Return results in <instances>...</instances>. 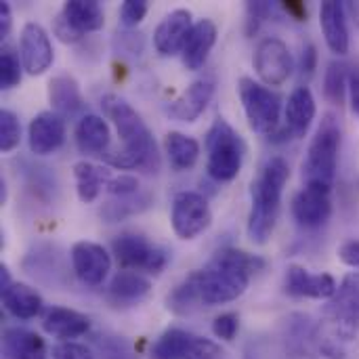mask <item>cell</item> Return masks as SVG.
<instances>
[{
	"label": "cell",
	"mask_w": 359,
	"mask_h": 359,
	"mask_svg": "<svg viewBox=\"0 0 359 359\" xmlns=\"http://www.w3.org/2000/svg\"><path fill=\"white\" fill-rule=\"evenodd\" d=\"M101 107L124 143L122 149L107 151L103 156L105 162L120 170L137 168L145 175H156L160 170L158 143L137 109L118 95H105L101 99Z\"/></svg>",
	"instance_id": "1"
},
{
	"label": "cell",
	"mask_w": 359,
	"mask_h": 359,
	"mask_svg": "<svg viewBox=\"0 0 359 359\" xmlns=\"http://www.w3.org/2000/svg\"><path fill=\"white\" fill-rule=\"evenodd\" d=\"M263 267L265 261L261 257L248 255L240 248L227 246L217 250L202 269L194 271L202 305L215 307L240 299L246 292L252 276Z\"/></svg>",
	"instance_id": "2"
},
{
	"label": "cell",
	"mask_w": 359,
	"mask_h": 359,
	"mask_svg": "<svg viewBox=\"0 0 359 359\" xmlns=\"http://www.w3.org/2000/svg\"><path fill=\"white\" fill-rule=\"evenodd\" d=\"M290 179V168L288 162L280 156L269 158L257 179L252 181V189H250V198H252V206H250V215H248V238L259 244L265 246L276 229L278 217H280V208H282V194L284 187Z\"/></svg>",
	"instance_id": "3"
},
{
	"label": "cell",
	"mask_w": 359,
	"mask_h": 359,
	"mask_svg": "<svg viewBox=\"0 0 359 359\" xmlns=\"http://www.w3.org/2000/svg\"><path fill=\"white\" fill-rule=\"evenodd\" d=\"M341 143L343 130L339 118L328 111L324 114L311 143L307 156L303 160V181L305 183H320V185H334L339 158H341Z\"/></svg>",
	"instance_id": "4"
},
{
	"label": "cell",
	"mask_w": 359,
	"mask_h": 359,
	"mask_svg": "<svg viewBox=\"0 0 359 359\" xmlns=\"http://www.w3.org/2000/svg\"><path fill=\"white\" fill-rule=\"evenodd\" d=\"M206 172L210 179L227 183L240 175L246 156V143L225 118H217L212 122L206 135Z\"/></svg>",
	"instance_id": "5"
},
{
	"label": "cell",
	"mask_w": 359,
	"mask_h": 359,
	"mask_svg": "<svg viewBox=\"0 0 359 359\" xmlns=\"http://www.w3.org/2000/svg\"><path fill=\"white\" fill-rule=\"evenodd\" d=\"M238 90H240V99H242L250 128L259 135L273 137L280 126L282 97L269 86L255 82L252 78H246V76L240 80Z\"/></svg>",
	"instance_id": "6"
},
{
	"label": "cell",
	"mask_w": 359,
	"mask_h": 359,
	"mask_svg": "<svg viewBox=\"0 0 359 359\" xmlns=\"http://www.w3.org/2000/svg\"><path fill=\"white\" fill-rule=\"evenodd\" d=\"M111 250L122 265V269L128 271H145L151 276H158L166 269L170 261V252L154 242H149L145 236L126 231L114 238Z\"/></svg>",
	"instance_id": "7"
},
{
	"label": "cell",
	"mask_w": 359,
	"mask_h": 359,
	"mask_svg": "<svg viewBox=\"0 0 359 359\" xmlns=\"http://www.w3.org/2000/svg\"><path fill=\"white\" fill-rule=\"evenodd\" d=\"M103 23H105V15H103V8L99 2L67 0L53 21V32L61 42L74 44L84 34L101 29Z\"/></svg>",
	"instance_id": "8"
},
{
	"label": "cell",
	"mask_w": 359,
	"mask_h": 359,
	"mask_svg": "<svg viewBox=\"0 0 359 359\" xmlns=\"http://www.w3.org/2000/svg\"><path fill=\"white\" fill-rule=\"evenodd\" d=\"M324 316L341 339H351L359 332V271L343 278L334 297L328 301Z\"/></svg>",
	"instance_id": "9"
},
{
	"label": "cell",
	"mask_w": 359,
	"mask_h": 359,
	"mask_svg": "<svg viewBox=\"0 0 359 359\" xmlns=\"http://www.w3.org/2000/svg\"><path fill=\"white\" fill-rule=\"evenodd\" d=\"M170 223L181 240H194L212 223L208 200L198 191H179L172 200Z\"/></svg>",
	"instance_id": "10"
},
{
	"label": "cell",
	"mask_w": 359,
	"mask_h": 359,
	"mask_svg": "<svg viewBox=\"0 0 359 359\" xmlns=\"http://www.w3.org/2000/svg\"><path fill=\"white\" fill-rule=\"evenodd\" d=\"M252 63L265 86H282L294 69V61L286 42L273 36L263 38L257 44Z\"/></svg>",
	"instance_id": "11"
},
{
	"label": "cell",
	"mask_w": 359,
	"mask_h": 359,
	"mask_svg": "<svg viewBox=\"0 0 359 359\" xmlns=\"http://www.w3.org/2000/svg\"><path fill=\"white\" fill-rule=\"evenodd\" d=\"M332 187L305 183L292 200V217L305 229H320L332 215Z\"/></svg>",
	"instance_id": "12"
},
{
	"label": "cell",
	"mask_w": 359,
	"mask_h": 359,
	"mask_svg": "<svg viewBox=\"0 0 359 359\" xmlns=\"http://www.w3.org/2000/svg\"><path fill=\"white\" fill-rule=\"evenodd\" d=\"M316 99L309 86L301 84L297 86L286 103V124L284 128H278V133L271 137V141H288V139H303L313 120H316Z\"/></svg>",
	"instance_id": "13"
},
{
	"label": "cell",
	"mask_w": 359,
	"mask_h": 359,
	"mask_svg": "<svg viewBox=\"0 0 359 359\" xmlns=\"http://www.w3.org/2000/svg\"><path fill=\"white\" fill-rule=\"evenodd\" d=\"M72 267L76 278L84 286H101L111 269V259L107 250L97 242H76L72 246Z\"/></svg>",
	"instance_id": "14"
},
{
	"label": "cell",
	"mask_w": 359,
	"mask_h": 359,
	"mask_svg": "<svg viewBox=\"0 0 359 359\" xmlns=\"http://www.w3.org/2000/svg\"><path fill=\"white\" fill-rule=\"evenodd\" d=\"M19 57H21L23 69L29 76H40L53 65V59H55L53 44L42 25L34 21L23 25L21 38H19Z\"/></svg>",
	"instance_id": "15"
},
{
	"label": "cell",
	"mask_w": 359,
	"mask_h": 359,
	"mask_svg": "<svg viewBox=\"0 0 359 359\" xmlns=\"http://www.w3.org/2000/svg\"><path fill=\"white\" fill-rule=\"evenodd\" d=\"M337 280L330 273H311L301 265H288L284 278L286 294L294 299H316L330 301L337 292Z\"/></svg>",
	"instance_id": "16"
},
{
	"label": "cell",
	"mask_w": 359,
	"mask_h": 359,
	"mask_svg": "<svg viewBox=\"0 0 359 359\" xmlns=\"http://www.w3.org/2000/svg\"><path fill=\"white\" fill-rule=\"evenodd\" d=\"M215 95V78L204 76L191 82L172 103H168L166 114L177 122H196L208 107Z\"/></svg>",
	"instance_id": "17"
},
{
	"label": "cell",
	"mask_w": 359,
	"mask_h": 359,
	"mask_svg": "<svg viewBox=\"0 0 359 359\" xmlns=\"http://www.w3.org/2000/svg\"><path fill=\"white\" fill-rule=\"evenodd\" d=\"M65 141V118L55 111L38 114L27 128V143L34 156L55 154Z\"/></svg>",
	"instance_id": "18"
},
{
	"label": "cell",
	"mask_w": 359,
	"mask_h": 359,
	"mask_svg": "<svg viewBox=\"0 0 359 359\" xmlns=\"http://www.w3.org/2000/svg\"><path fill=\"white\" fill-rule=\"evenodd\" d=\"M194 25L196 23L191 21V11L175 8L172 13H168L158 23V27L154 32V44H156L158 53L164 57H172V55L181 53Z\"/></svg>",
	"instance_id": "19"
},
{
	"label": "cell",
	"mask_w": 359,
	"mask_h": 359,
	"mask_svg": "<svg viewBox=\"0 0 359 359\" xmlns=\"http://www.w3.org/2000/svg\"><path fill=\"white\" fill-rule=\"evenodd\" d=\"M320 27H322V34H324L328 48L334 55L345 57L349 53V42H351L349 40V25H347V4L337 2V0L322 2Z\"/></svg>",
	"instance_id": "20"
},
{
	"label": "cell",
	"mask_w": 359,
	"mask_h": 359,
	"mask_svg": "<svg viewBox=\"0 0 359 359\" xmlns=\"http://www.w3.org/2000/svg\"><path fill=\"white\" fill-rule=\"evenodd\" d=\"M42 328L46 334L61 339L65 343V341L84 337L90 330V320L84 313L67 309V307H50L44 311Z\"/></svg>",
	"instance_id": "21"
},
{
	"label": "cell",
	"mask_w": 359,
	"mask_h": 359,
	"mask_svg": "<svg viewBox=\"0 0 359 359\" xmlns=\"http://www.w3.org/2000/svg\"><path fill=\"white\" fill-rule=\"evenodd\" d=\"M217 42V25L215 21L210 19H200L194 29L189 32L187 40H185V46L181 50V57H183V65L189 69V72H198L204 67L212 46Z\"/></svg>",
	"instance_id": "22"
},
{
	"label": "cell",
	"mask_w": 359,
	"mask_h": 359,
	"mask_svg": "<svg viewBox=\"0 0 359 359\" xmlns=\"http://www.w3.org/2000/svg\"><path fill=\"white\" fill-rule=\"evenodd\" d=\"M48 101L53 105V111L59 114L61 118H74L86 105L78 80L69 74H59V76L50 78Z\"/></svg>",
	"instance_id": "23"
},
{
	"label": "cell",
	"mask_w": 359,
	"mask_h": 359,
	"mask_svg": "<svg viewBox=\"0 0 359 359\" xmlns=\"http://www.w3.org/2000/svg\"><path fill=\"white\" fill-rule=\"evenodd\" d=\"M151 290V282L143 278L139 271L122 269L114 276V280L107 286V299L116 307H133L139 305Z\"/></svg>",
	"instance_id": "24"
},
{
	"label": "cell",
	"mask_w": 359,
	"mask_h": 359,
	"mask_svg": "<svg viewBox=\"0 0 359 359\" xmlns=\"http://www.w3.org/2000/svg\"><path fill=\"white\" fill-rule=\"evenodd\" d=\"M109 126L97 114H86L76 126V145L84 156H105L109 149Z\"/></svg>",
	"instance_id": "25"
},
{
	"label": "cell",
	"mask_w": 359,
	"mask_h": 359,
	"mask_svg": "<svg viewBox=\"0 0 359 359\" xmlns=\"http://www.w3.org/2000/svg\"><path fill=\"white\" fill-rule=\"evenodd\" d=\"M2 305L17 320H34L44 309L42 297L32 286L21 282H13L6 290H2Z\"/></svg>",
	"instance_id": "26"
},
{
	"label": "cell",
	"mask_w": 359,
	"mask_h": 359,
	"mask_svg": "<svg viewBox=\"0 0 359 359\" xmlns=\"http://www.w3.org/2000/svg\"><path fill=\"white\" fill-rule=\"evenodd\" d=\"M2 351L6 359H46L44 341L25 328H6L2 337Z\"/></svg>",
	"instance_id": "27"
},
{
	"label": "cell",
	"mask_w": 359,
	"mask_h": 359,
	"mask_svg": "<svg viewBox=\"0 0 359 359\" xmlns=\"http://www.w3.org/2000/svg\"><path fill=\"white\" fill-rule=\"evenodd\" d=\"M74 179H76V191L80 202L90 204L99 198L101 189L107 187V183L111 181V172L103 166L84 160L74 164Z\"/></svg>",
	"instance_id": "28"
},
{
	"label": "cell",
	"mask_w": 359,
	"mask_h": 359,
	"mask_svg": "<svg viewBox=\"0 0 359 359\" xmlns=\"http://www.w3.org/2000/svg\"><path fill=\"white\" fill-rule=\"evenodd\" d=\"M166 156L172 166V170L183 172L196 166L200 158V143L194 137H187L179 130H170L164 139Z\"/></svg>",
	"instance_id": "29"
},
{
	"label": "cell",
	"mask_w": 359,
	"mask_h": 359,
	"mask_svg": "<svg viewBox=\"0 0 359 359\" xmlns=\"http://www.w3.org/2000/svg\"><path fill=\"white\" fill-rule=\"evenodd\" d=\"M198 337L181 328H168L151 347V359H187Z\"/></svg>",
	"instance_id": "30"
},
{
	"label": "cell",
	"mask_w": 359,
	"mask_h": 359,
	"mask_svg": "<svg viewBox=\"0 0 359 359\" xmlns=\"http://www.w3.org/2000/svg\"><path fill=\"white\" fill-rule=\"evenodd\" d=\"M202 305L196 273H189L181 284H177L166 297V309L175 316H189Z\"/></svg>",
	"instance_id": "31"
},
{
	"label": "cell",
	"mask_w": 359,
	"mask_h": 359,
	"mask_svg": "<svg viewBox=\"0 0 359 359\" xmlns=\"http://www.w3.org/2000/svg\"><path fill=\"white\" fill-rule=\"evenodd\" d=\"M151 206V196L149 194H135V196H126V198H116L109 200L101 206V219L105 223H120L128 217L141 215L143 210H147Z\"/></svg>",
	"instance_id": "32"
},
{
	"label": "cell",
	"mask_w": 359,
	"mask_h": 359,
	"mask_svg": "<svg viewBox=\"0 0 359 359\" xmlns=\"http://www.w3.org/2000/svg\"><path fill=\"white\" fill-rule=\"evenodd\" d=\"M349 90V65L345 61H330L324 74V97L332 105H343Z\"/></svg>",
	"instance_id": "33"
},
{
	"label": "cell",
	"mask_w": 359,
	"mask_h": 359,
	"mask_svg": "<svg viewBox=\"0 0 359 359\" xmlns=\"http://www.w3.org/2000/svg\"><path fill=\"white\" fill-rule=\"evenodd\" d=\"M21 69H23V63H21L19 53L13 46L2 44V57H0V86H2V90H11L21 82Z\"/></svg>",
	"instance_id": "34"
},
{
	"label": "cell",
	"mask_w": 359,
	"mask_h": 359,
	"mask_svg": "<svg viewBox=\"0 0 359 359\" xmlns=\"http://www.w3.org/2000/svg\"><path fill=\"white\" fill-rule=\"evenodd\" d=\"M99 359H139L135 355L130 343L116 334H99L95 339Z\"/></svg>",
	"instance_id": "35"
},
{
	"label": "cell",
	"mask_w": 359,
	"mask_h": 359,
	"mask_svg": "<svg viewBox=\"0 0 359 359\" xmlns=\"http://www.w3.org/2000/svg\"><path fill=\"white\" fill-rule=\"evenodd\" d=\"M21 141V124L19 118L11 109L0 111V149L2 154L13 151Z\"/></svg>",
	"instance_id": "36"
},
{
	"label": "cell",
	"mask_w": 359,
	"mask_h": 359,
	"mask_svg": "<svg viewBox=\"0 0 359 359\" xmlns=\"http://www.w3.org/2000/svg\"><path fill=\"white\" fill-rule=\"evenodd\" d=\"M280 6H276L271 2H265V0H261V2H246V34L252 38L261 29V25L267 19L273 17V13Z\"/></svg>",
	"instance_id": "37"
},
{
	"label": "cell",
	"mask_w": 359,
	"mask_h": 359,
	"mask_svg": "<svg viewBox=\"0 0 359 359\" xmlns=\"http://www.w3.org/2000/svg\"><path fill=\"white\" fill-rule=\"evenodd\" d=\"M147 0H126L122 6H120V21L124 25V29H133L137 27L143 17L147 15Z\"/></svg>",
	"instance_id": "38"
},
{
	"label": "cell",
	"mask_w": 359,
	"mask_h": 359,
	"mask_svg": "<svg viewBox=\"0 0 359 359\" xmlns=\"http://www.w3.org/2000/svg\"><path fill=\"white\" fill-rule=\"evenodd\" d=\"M116 48L122 55H130V57H139L145 48V38L139 32H130V29H122L116 34Z\"/></svg>",
	"instance_id": "39"
},
{
	"label": "cell",
	"mask_w": 359,
	"mask_h": 359,
	"mask_svg": "<svg viewBox=\"0 0 359 359\" xmlns=\"http://www.w3.org/2000/svg\"><path fill=\"white\" fill-rule=\"evenodd\" d=\"M238 330H240V318L236 313H221L212 322V332L221 341H227V343L233 341Z\"/></svg>",
	"instance_id": "40"
},
{
	"label": "cell",
	"mask_w": 359,
	"mask_h": 359,
	"mask_svg": "<svg viewBox=\"0 0 359 359\" xmlns=\"http://www.w3.org/2000/svg\"><path fill=\"white\" fill-rule=\"evenodd\" d=\"M105 189L116 198H126V196L139 194V181L133 175H118V177H111Z\"/></svg>",
	"instance_id": "41"
},
{
	"label": "cell",
	"mask_w": 359,
	"mask_h": 359,
	"mask_svg": "<svg viewBox=\"0 0 359 359\" xmlns=\"http://www.w3.org/2000/svg\"><path fill=\"white\" fill-rule=\"evenodd\" d=\"M53 359H95V355L90 353L88 347L74 341H65L53 349Z\"/></svg>",
	"instance_id": "42"
},
{
	"label": "cell",
	"mask_w": 359,
	"mask_h": 359,
	"mask_svg": "<svg viewBox=\"0 0 359 359\" xmlns=\"http://www.w3.org/2000/svg\"><path fill=\"white\" fill-rule=\"evenodd\" d=\"M318 67V50L313 42H305L301 46V59H299V69H301V78L309 80L316 74Z\"/></svg>",
	"instance_id": "43"
},
{
	"label": "cell",
	"mask_w": 359,
	"mask_h": 359,
	"mask_svg": "<svg viewBox=\"0 0 359 359\" xmlns=\"http://www.w3.org/2000/svg\"><path fill=\"white\" fill-rule=\"evenodd\" d=\"M187 359H225V353L219 349V345H215L206 339H198Z\"/></svg>",
	"instance_id": "44"
},
{
	"label": "cell",
	"mask_w": 359,
	"mask_h": 359,
	"mask_svg": "<svg viewBox=\"0 0 359 359\" xmlns=\"http://www.w3.org/2000/svg\"><path fill=\"white\" fill-rule=\"evenodd\" d=\"M339 259L347 265V267H353L359 269V240H347L339 246L337 250Z\"/></svg>",
	"instance_id": "45"
},
{
	"label": "cell",
	"mask_w": 359,
	"mask_h": 359,
	"mask_svg": "<svg viewBox=\"0 0 359 359\" xmlns=\"http://www.w3.org/2000/svg\"><path fill=\"white\" fill-rule=\"evenodd\" d=\"M349 97L353 111L359 116V65H349Z\"/></svg>",
	"instance_id": "46"
},
{
	"label": "cell",
	"mask_w": 359,
	"mask_h": 359,
	"mask_svg": "<svg viewBox=\"0 0 359 359\" xmlns=\"http://www.w3.org/2000/svg\"><path fill=\"white\" fill-rule=\"evenodd\" d=\"M11 25H13V13L11 6L6 2H0V40L4 42L11 34Z\"/></svg>",
	"instance_id": "47"
},
{
	"label": "cell",
	"mask_w": 359,
	"mask_h": 359,
	"mask_svg": "<svg viewBox=\"0 0 359 359\" xmlns=\"http://www.w3.org/2000/svg\"><path fill=\"white\" fill-rule=\"evenodd\" d=\"M280 8L297 21H307V6L303 2H282Z\"/></svg>",
	"instance_id": "48"
},
{
	"label": "cell",
	"mask_w": 359,
	"mask_h": 359,
	"mask_svg": "<svg viewBox=\"0 0 359 359\" xmlns=\"http://www.w3.org/2000/svg\"><path fill=\"white\" fill-rule=\"evenodd\" d=\"M11 284H13V282H11V276H8L6 265H0V288H2V290H6Z\"/></svg>",
	"instance_id": "49"
},
{
	"label": "cell",
	"mask_w": 359,
	"mask_h": 359,
	"mask_svg": "<svg viewBox=\"0 0 359 359\" xmlns=\"http://www.w3.org/2000/svg\"><path fill=\"white\" fill-rule=\"evenodd\" d=\"M347 13L353 17L355 25L359 27V2H347Z\"/></svg>",
	"instance_id": "50"
}]
</instances>
